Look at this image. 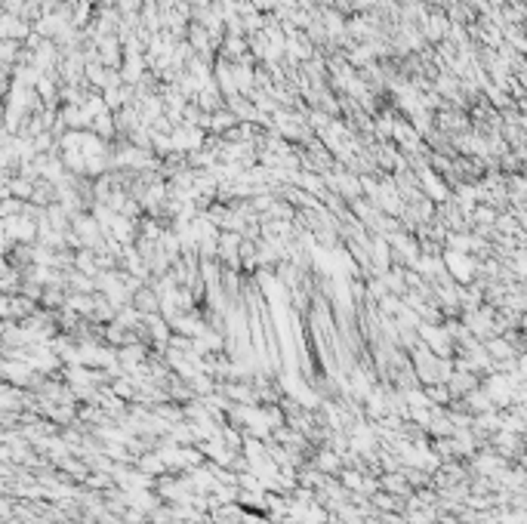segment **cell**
Returning a JSON list of instances; mask_svg holds the SVG:
<instances>
[{
	"instance_id": "obj_1",
	"label": "cell",
	"mask_w": 527,
	"mask_h": 524,
	"mask_svg": "<svg viewBox=\"0 0 527 524\" xmlns=\"http://www.w3.org/2000/svg\"><path fill=\"white\" fill-rule=\"evenodd\" d=\"M444 268H447L453 275V281H459V284H469V281L478 275L475 271L478 262L469 253H459V250H447V253H444Z\"/></svg>"
},
{
	"instance_id": "obj_2",
	"label": "cell",
	"mask_w": 527,
	"mask_h": 524,
	"mask_svg": "<svg viewBox=\"0 0 527 524\" xmlns=\"http://www.w3.org/2000/svg\"><path fill=\"white\" fill-rule=\"evenodd\" d=\"M339 466H342V460H339V454H333L330 447L324 454H318L314 456V463H312V469H318L321 475H327V472H339Z\"/></svg>"
},
{
	"instance_id": "obj_3",
	"label": "cell",
	"mask_w": 527,
	"mask_h": 524,
	"mask_svg": "<svg viewBox=\"0 0 527 524\" xmlns=\"http://www.w3.org/2000/svg\"><path fill=\"white\" fill-rule=\"evenodd\" d=\"M361 481H364V475H361V472H351V469H348V472H342V484H346L348 491H355V493H358V491H361Z\"/></svg>"
},
{
	"instance_id": "obj_4",
	"label": "cell",
	"mask_w": 527,
	"mask_h": 524,
	"mask_svg": "<svg viewBox=\"0 0 527 524\" xmlns=\"http://www.w3.org/2000/svg\"><path fill=\"white\" fill-rule=\"evenodd\" d=\"M0 318H9V293H0Z\"/></svg>"
},
{
	"instance_id": "obj_5",
	"label": "cell",
	"mask_w": 527,
	"mask_h": 524,
	"mask_svg": "<svg viewBox=\"0 0 527 524\" xmlns=\"http://www.w3.org/2000/svg\"><path fill=\"white\" fill-rule=\"evenodd\" d=\"M4 327H6V324H0V342H4Z\"/></svg>"
}]
</instances>
